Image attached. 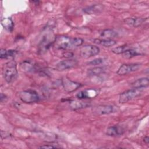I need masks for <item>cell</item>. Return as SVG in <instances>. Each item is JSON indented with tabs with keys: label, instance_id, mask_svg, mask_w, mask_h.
<instances>
[{
	"label": "cell",
	"instance_id": "cell-14",
	"mask_svg": "<svg viewBox=\"0 0 149 149\" xmlns=\"http://www.w3.org/2000/svg\"><path fill=\"white\" fill-rule=\"evenodd\" d=\"M145 20L146 19L139 18V17L127 18L125 20V22L129 26L137 27L140 26L141 24H142V23L145 21Z\"/></svg>",
	"mask_w": 149,
	"mask_h": 149
},
{
	"label": "cell",
	"instance_id": "cell-17",
	"mask_svg": "<svg viewBox=\"0 0 149 149\" xmlns=\"http://www.w3.org/2000/svg\"><path fill=\"white\" fill-rule=\"evenodd\" d=\"M94 43L101 45L106 47H109L115 45L116 44V41L112 39H95L94 40Z\"/></svg>",
	"mask_w": 149,
	"mask_h": 149
},
{
	"label": "cell",
	"instance_id": "cell-29",
	"mask_svg": "<svg viewBox=\"0 0 149 149\" xmlns=\"http://www.w3.org/2000/svg\"><path fill=\"white\" fill-rule=\"evenodd\" d=\"M144 143H146V144H148V142H149V138H148V136H146V137H144Z\"/></svg>",
	"mask_w": 149,
	"mask_h": 149
},
{
	"label": "cell",
	"instance_id": "cell-19",
	"mask_svg": "<svg viewBox=\"0 0 149 149\" xmlns=\"http://www.w3.org/2000/svg\"><path fill=\"white\" fill-rule=\"evenodd\" d=\"M104 73V69L102 67H95L88 70V75L90 76H99Z\"/></svg>",
	"mask_w": 149,
	"mask_h": 149
},
{
	"label": "cell",
	"instance_id": "cell-4",
	"mask_svg": "<svg viewBox=\"0 0 149 149\" xmlns=\"http://www.w3.org/2000/svg\"><path fill=\"white\" fill-rule=\"evenodd\" d=\"M54 43L55 47L58 49L66 50L74 47L72 44V38L65 36H61L55 38Z\"/></svg>",
	"mask_w": 149,
	"mask_h": 149
},
{
	"label": "cell",
	"instance_id": "cell-5",
	"mask_svg": "<svg viewBox=\"0 0 149 149\" xmlns=\"http://www.w3.org/2000/svg\"><path fill=\"white\" fill-rule=\"evenodd\" d=\"M100 52V48L93 45H86L83 46L80 51V56L83 58H89L97 55Z\"/></svg>",
	"mask_w": 149,
	"mask_h": 149
},
{
	"label": "cell",
	"instance_id": "cell-9",
	"mask_svg": "<svg viewBox=\"0 0 149 149\" xmlns=\"http://www.w3.org/2000/svg\"><path fill=\"white\" fill-rule=\"evenodd\" d=\"M98 94V91L97 90L89 88L80 91L76 95V97L79 99H90L96 97Z\"/></svg>",
	"mask_w": 149,
	"mask_h": 149
},
{
	"label": "cell",
	"instance_id": "cell-11",
	"mask_svg": "<svg viewBox=\"0 0 149 149\" xmlns=\"http://www.w3.org/2000/svg\"><path fill=\"white\" fill-rule=\"evenodd\" d=\"M124 131L125 130L122 127L118 125H115L108 127L107 129L106 134L109 136L116 137L122 135L124 133Z\"/></svg>",
	"mask_w": 149,
	"mask_h": 149
},
{
	"label": "cell",
	"instance_id": "cell-1",
	"mask_svg": "<svg viewBox=\"0 0 149 149\" xmlns=\"http://www.w3.org/2000/svg\"><path fill=\"white\" fill-rule=\"evenodd\" d=\"M2 76L8 83L13 81L17 78V70L15 62L10 61L3 65Z\"/></svg>",
	"mask_w": 149,
	"mask_h": 149
},
{
	"label": "cell",
	"instance_id": "cell-24",
	"mask_svg": "<svg viewBox=\"0 0 149 149\" xmlns=\"http://www.w3.org/2000/svg\"><path fill=\"white\" fill-rule=\"evenodd\" d=\"M84 41L82 38L76 37V38H72V44L74 47L80 46L83 44Z\"/></svg>",
	"mask_w": 149,
	"mask_h": 149
},
{
	"label": "cell",
	"instance_id": "cell-18",
	"mask_svg": "<svg viewBox=\"0 0 149 149\" xmlns=\"http://www.w3.org/2000/svg\"><path fill=\"white\" fill-rule=\"evenodd\" d=\"M17 52L15 50H6L5 49H1L0 51V57L1 59H8L13 58L16 54Z\"/></svg>",
	"mask_w": 149,
	"mask_h": 149
},
{
	"label": "cell",
	"instance_id": "cell-7",
	"mask_svg": "<svg viewBox=\"0 0 149 149\" xmlns=\"http://www.w3.org/2000/svg\"><path fill=\"white\" fill-rule=\"evenodd\" d=\"M77 65V61L73 59H68L59 62L55 66L56 70L58 71H63L69 69H71Z\"/></svg>",
	"mask_w": 149,
	"mask_h": 149
},
{
	"label": "cell",
	"instance_id": "cell-10",
	"mask_svg": "<svg viewBox=\"0 0 149 149\" xmlns=\"http://www.w3.org/2000/svg\"><path fill=\"white\" fill-rule=\"evenodd\" d=\"M114 108L112 105H101L93 109V112L96 115H105L113 112Z\"/></svg>",
	"mask_w": 149,
	"mask_h": 149
},
{
	"label": "cell",
	"instance_id": "cell-3",
	"mask_svg": "<svg viewBox=\"0 0 149 149\" xmlns=\"http://www.w3.org/2000/svg\"><path fill=\"white\" fill-rule=\"evenodd\" d=\"M19 97L22 101L30 104L38 101L40 97L37 91L32 89L23 90L19 93Z\"/></svg>",
	"mask_w": 149,
	"mask_h": 149
},
{
	"label": "cell",
	"instance_id": "cell-8",
	"mask_svg": "<svg viewBox=\"0 0 149 149\" xmlns=\"http://www.w3.org/2000/svg\"><path fill=\"white\" fill-rule=\"evenodd\" d=\"M62 85L65 91L68 93L74 91L81 86L80 83L72 81L66 77L62 79Z\"/></svg>",
	"mask_w": 149,
	"mask_h": 149
},
{
	"label": "cell",
	"instance_id": "cell-28",
	"mask_svg": "<svg viewBox=\"0 0 149 149\" xmlns=\"http://www.w3.org/2000/svg\"><path fill=\"white\" fill-rule=\"evenodd\" d=\"M0 99H1V102H3V100H4V101H5V100L7 99V97H6V95H5V94L1 93V98H0Z\"/></svg>",
	"mask_w": 149,
	"mask_h": 149
},
{
	"label": "cell",
	"instance_id": "cell-15",
	"mask_svg": "<svg viewBox=\"0 0 149 149\" xmlns=\"http://www.w3.org/2000/svg\"><path fill=\"white\" fill-rule=\"evenodd\" d=\"M1 25L2 27L8 31L9 32H12L13 27H14V23L12 20L10 18L6 17V18H3L1 20Z\"/></svg>",
	"mask_w": 149,
	"mask_h": 149
},
{
	"label": "cell",
	"instance_id": "cell-25",
	"mask_svg": "<svg viewBox=\"0 0 149 149\" xmlns=\"http://www.w3.org/2000/svg\"><path fill=\"white\" fill-rule=\"evenodd\" d=\"M103 62H104V59L102 58H97L94 60H92L88 62L87 63L90 65H98L101 64Z\"/></svg>",
	"mask_w": 149,
	"mask_h": 149
},
{
	"label": "cell",
	"instance_id": "cell-13",
	"mask_svg": "<svg viewBox=\"0 0 149 149\" xmlns=\"http://www.w3.org/2000/svg\"><path fill=\"white\" fill-rule=\"evenodd\" d=\"M149 85V79L148 77L140 78L131 83L132 88H144Z\"/></svg>",
	"mask_w": 149,
	"mask_h": 149
},
{
	"label": "cell",
	"instance_id": "cell-27",
	"mask_svg": "<svg viewBox=\"0 0 149 149\" xmlns=\"http://www.w3.org/2000/svg\"><path fill=\"white\" fill-rule=\"evenodd\" d=\"M40 148H56V146H54L52 145H43L40 147H39Z\"/></svg>",
	"mask_w": 149,
	"mask_h": 149
},
{
	"label": "cell",
	"instance_id": "cell-2",
	"mask_svg": "<svg viewBox=\"0 0 149 149\" xmlns=\"http://www.w3.org/2000/svg\"><path fill=\"white\" fill-rule=\"evenodd\" d=\"M142 93L143 88H132L131 89L126 90L120 94L119 97V102L121 104L126 103L128 101L140 96Z\"/></svg>",
	"mask_w": 149,
	"mask_h": 149
},
{
	"label": "cell",
	"instance_id": "cell-6",
	"mask_svg": "<svg viewBox=\"0 0 149 149\" xmlns=\"http://www.w3.org/2000/svg\"><path fill=\"white\" fill-rule=\"evenodd\" d=\"M140 66L141 64L137 63L123 64L119 68L116 73L119 75H125L128 73L137 71L140 68Z\"/></svg>",
	"mask_w": 149,
	"mask_h": 149
},
{
	"label": "cell",
	"instance_id": "cell-23",
	"mask_svg": "<svg viewBox=\"0 0 149 149\" xmlns=\"http://www.w3.org/2000/svg\"><path fill=\"white\" fill-rule=\"evenodd\" d=\"M129 48L128 47L127 45H121V46H118L117 47H115L114 48H113L111 51L115 54H122L126 50L128 49Z\"/></svg>",
	"mask_w": 149,
	"mask_h": 149
},
{
	"label": "cell",
	"instance_id": "cell-12",
	"mask_svg": "<svg viewBox=\"0 0 149 149\" xmlns=\"http://www.w3.org/2000/svg\"><path fill=\"white\" fill-rule=\"evenodd\" d=\"M104 9V6L101 4H94L86 7L83 9V11L89 15L98 14L101 13Z\"/></svg>",
	"mask_w": 149,
	"mask_h": 149
},
{
	"label": "cell",
	"instance_id": "cell-16",
	"mask_svg": "<svg viewBox=\"0 0 149 149\" xmlns=\"http://www.w3.org/2000/svg\"><path fill=\"white\" fill-rule=\"evenodd\" d=\"M118 36V33L112 29H105L100 34V37L103 39H112Z\"/></svg>",
	"mask_w": 149,
	"mask_h": 149
},
{
	"label": "cell",
	"instance_id": "cell-20",
	"mask_svg": "<svg viewBox=\"0 0 149 149\" xmlns=\"http://www.w3.org/2000/svg\"><path fill=\"white\" fill-rule=\"evenodd\" d=\"M139 55H140V53H139L136 50H134L133 49H130V48H129L128 49L126 50L122 54L123 57L126 59H130V58H132L134 56H136Z\"/></svg>",
	"mask_w": 149,
	"mask_h": 149
},
{
	"label": "cell",
	"instance_id": "cell-21",
	"mask_svg": "<svg viewBox=\"0 0 149 149\" xmlns=\"http://www.w3.org/2000/svg\"><path fill=\"white\" fill-rule=\"evenodd\" d=\"M20 66L22 67L23 70L27 72H30L34 70V65H33V63H32L31 62L29 61H23L20 64Z\"/></svg>",
	"mask_w": 149,
	"mask_h": 149
},
{
	"label": "cell",
	"instance_id": "cell-22",
	"mask_svg": "<svg viewBox=\"0 0 149 149\" xmlns=\"http://www.w3.org/2000/svg\"><path fill=\"white\" fill-rule=\"evenodd\" d=\"M70 102V107L72 108H73V109L82 108L87 106V104L85 102H79V101H71Z\"/></svg>",
	"mask_w": 149,
	"mask_h": 149
},
{
	"label": "cell",
	"instance_id": "cell-26",
	"mask_svg": "<svg viewBox=\"0 0 149 149\" xmlns=\"http://www.w3.org/2000/svg\"><path fill=\"white\" fill-rule=\"evenodd\" d=\"M63 56L66 58H69V59H70L72 57H73V54L70 51H67V52H65L63 53Z\"/></svg>",
	"mask_w": 149,
	"mask_h": 149
}]
</instances>
